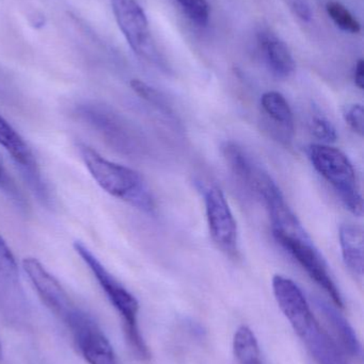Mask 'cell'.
I'll list each match as a JSON object with an SVG mask.
<instances>
[{"label": "cell", "mask_w": 364, "mask_h": 364, "mask_svg": "<svg viewBox=\"0 0 364 364\" xmlns=\"http://www.w3.org/2000/svg\"><path fill=\"white\" fill-rule=\"evenodd\" d=\"M273 291L280 309L318 364H348L341 348L318 324L301 289L290 278L276 275Z\"/></svg>", "instance_id": "1"}, {"label": "cell", "mask_w": 364, "mask_h": 364, "mask_svg": "<svg viewBox=\"0 0 364 364\" xmlns=\"http://www.w3.org/2000/svg\"><path fill=\"white\" fill-rule=\"evenodd\" d=\"M76 149L96 183L115 198L145 213L155 211V199L142 175L132 168L109 161L83 142Z\"/></svg>", "instance_id": "2"}, {"label": "cell", "mask_w": 364, "mask_h": 364, "mask_svg": "<svg viewBox=\"0 0 364 364\" xmlns=\"http://www.w3.org/2000/svg\"><path fill=\"white\" fill-rule=\"evenodd\" d=\"M73 246L93 274L111 305L121 316L126 342L132 354L139 360H149L151 355L138 326L139 303L136 297L103 265L98 257L83 242L75 241Z\"/></svg>", "instance_id": "3"}, {"label": "cell", "mask_w": 364, "mask_h": 364, "mask_svg": "<svg viewBox=\"0 0 364 364\" xmlns=\"http://www.w3.org/2000/svg\"><path fill=\"white\" fill-rule=\"evenodd\" d=\"M73 113L113 151L128 157H137L145 151V141L140 132L110 107L100 102H85L77 105Z\"/></svg>", "instance_id": "4"}, {"label": "cell", "mask_w": 364, "mask_h": 364, "mask_svg": "<svg viewBox=\"0 0 364 364\" xmlns=\"http://www.w3.org/2000/svg\"><path fill=\"white\" fill-rule=\"evenodd\" d=\"M306 154L314 170L331 184L346 209L354 215H363V195L350 158L339 149L318 143L308 145Z\"/></svg>", "instance_id": "5"}, {"label": "cell", "mask_w": 364, "mask_h": 364, "mask_svg": "<svg viewBox=\"0 0 364 364\" xmlns=\"http://www.w3.org/2000/svg\"><path fill=\"white\" fill-rule=\"evenodd\" d=\"M0 146L4 149L27 182L31 192L45 207L55 205V197L40 164L23 136L0 115Z\"/></svg>", "instance_id": "6"}, {"label": "cell", "mask_w": 364, "mask_h": 364, "mask_svg": "<svg viewBox=\"0 0 364 364\" xmlns=\"http://www.w3.org/2000/svg\"><path fill=\"white\" fill-rule=\"evenodd\" d=\"M64 324L79 354L89 364H120L108 338L90 314L77 308Z\"/></svg>", "instance_id": "7"}, {"label": "cell", "mask_w": 364, "mask_h": 364, "mask_svg": "<svg viewBox=\"0 0 364 364\" xmlns=\"http://www.w3.org/2000/svg\"><path fill=\"white\" fill-rule=\"evenodd\" d=\"M274 237L282 248L286 250L306 273L321 287L333 299L337 307L343 308V299L337 284L333 282L328 265L323 258L320 250L314 245L309 235L307 237H290L281 233H273Z\"/></svg>", "instance_id": "8"}, {"label": "cell", "mask_w": 364, "mask_h": 364, "mask_svg": "<svg viewBox=\"0 0 364 364\" xmlns=\"http://www.w3.org/2000/svg\"><path fill=\"white\" fill-rule=\"evenodd\" d=\"M120 30L135 53L158 63L157 51L152 40L149 21L137 0H110Z\"/></svg>", "instance_id": "9"}, {"label": "cell", "mask_w": 364, "mask_h": 364, "mask_svg": "<svg viewBox=\"0 0 364 364\" xmlns=\"http://www.w3.org/2000/svg\"><path fill=\"white\" fill-rule=\"evenodd\" d=\"M207 226L214 243L229 257L239 256V231L222 188L211 186L204 192Z\"/></svg>", "instance_id": "10"}, {"label": "cell", "mask_w": 364, "mask_h": 364, "mask_svg": "<svg viewBox=\"0 0 364 364\" xmlns=\"http://www.w3.org/2000/svg\"><path fill=\"white\" fill-rule=\"evenodd\" d=\"M23 269L41 301L60 321L66 322L77 307L63 287L36 258L24 259Z\"/></svg>", "instance_id": "11"}, {"label": "cell", "mask_w": 364, "mask_h": 364, "mask_svg": "<svg viewBox=\"0 0 364 364\" xmlns=\"http://www.w3.org/2000/svg\"><path fill=\"white\" fill-rule=\"evenodd\" d=\"M222 151L235 176L259 198L275 186L276 182L271 175L237 143L229 141L222 145Z\"/></svg>", "instance_id": "12"}, {"label": "cell", "mask_w": 364, "mask_h": 364, "mask_svg": "<svg viewBox=\"0 0 364 364\" xmlns=\"http://www.w3.org/2000/svg\"><path fill=\"white\" fill-rule=\"evenodd\" d=\"M261 107L271 123V129L279 134V140L284 144L292 142L295 134V119L288 100L279 92L271 91L263 94Z\"/></svg>", "instance_id": "13"}, {"label": "cell", "mask_w": 364, "mask_h": 364, "mask_svg": "<svg viewBox=\"0 0 364 364\" xmlns=\"http://www.w3.org/2000/svg\"><path fill=\"white\" fill-rule=\"evenodd\" d=\"M258 40L271 73L281 79L292 76L296 65L286 43L269 31L260 32Z\"/></svg>", "instance_id": "14"}, {"label": "cell", "mask_w": 364, "mask_h": 364, "mask_svg": "<svg viewBox=\"0 0 364 364\" xmlns=\"http://www.w3.org/2000/svg\"><path fill=\"white\" fill-rule=\"evenodd\" d=\"M340 246L346 267L356 277H363L364 269V237L360 227L343 224L339 229Z\"/></svg>", "instance_id": "15"}, {"label": "cell", "mask_w": 364, "mask_h": 364, "mask_svg": "<svg viewBox=\"0 0 364 364\" xmlns=\"http://www.w3.org/2000/svg\"><path fill=\"white\" fill-rule=\"evenodd\" d=\"M314 303L333 327L336 335L339 338L340 342L345 348L346 352L350 353L353 356H359L361 353L360 342H359L356 333H355L348 320L338 311L337 308L329 305L326 301L321 299V297H316Z\"/></svg>", "instance_id": "16"}, {"label": "cell", "mask_w": 364, "mask_h": 364, "mask_svg": "<svg viewBox=\"0 0 364 364\" xmlns=\"http://www.w3.org/2000/svg\"><path fill=\"white\" fill-rule=\"evenodd\" d=\"M130 87H132V91L137 95L140 96L143 100L157 108L160 112L165 113L168 117H173L172 108H171L169 102H167L166 97L160 91L154 89L153 87L147 85V83L139 80V79H132L130 81Z\"/></svg>", "instance_id": "17"}, {"label": "cell", "mask_w": 364, "mask_h": 364, "mask_svg": "<svg viewBox=\"0 0 364 364\" xmlns=\"http://www.w3.org/2000/svg\"><path fill=\"white\" fill-rule=\"evenodd\" d=\"M327 13L335 21L340 29L350 33H359L361 30L360 23L355 18L354 15L345 6L339 1H329L326 6Z\"/></svg>", "instance_id": "18"}, {"label": "cell", "mask_w": 364, "mask_h": 364, "mask_svg": "<svg viewBox=\"0 0 364 364\" xmlns=\"http://www.w3.org/2000/svg\"><path fill=\"white\" fill-rule=\"evenodd\" d=\"M0 192L4 193L12 201L13 205H16L19 210L24 212L27 211L29 208L27 198L4 168L1 159H0Z\"/></svg>", "instance_id": "19"}, {"label": "cell", "mask_w": 364, "mask_h": 364, "mask_svg": "<svg viewBox=\"0 0 364 364\" xmlns=\"http://www.w3.org/2000/svg\"><path fill=\"white\" fill-rule=\"evenodd\" d=\"M310 132L322 144H331L338 139L337 129L333 124L323 115L314 114L309 123Z\"/></svg>", "instance_id": "20"}, {"label": "cell", "mask_w": 364, "mask_h": 364, "mask_svg": "<svg viewBox=\"0 0 364 364\" xmlns=\"http://www.w3.org/2000/svg\"><path fill=\"white\" fill-rule=\"evenodd\" d=\"M190 21L198 26H207L209 18V6L207 0H177Z\"/></svg>", "instance_id": "21"}, {"label": "cell", "mask_w": 364, "mask_h": 364, "mask_svg": "<svg viewBox=\"0 0 364 364\" xmlns=\"http://www.w3.org/2000/svg\"><path fill=\"white\" fill-rule=\"evenodd\" d=\"M0 276L11 282L19 278V265L12 250L0 235Z\"/></svg>", "instance_id": "22"}, {"label": "cell", "mask_w": 364, "mask_h": 364, "mask_svg": "<svg viewBox=\"0 0 364 364\" xmlns=\"http://www.w3.org/2000/svg\"><path fill=\"white\" fill-rule=\"evenodd\" d=\"M344 119L350 129L363 136L364 134V111L363 107L359 104L350 105L344 111Z\"/></svg>", "instance_id": "23"}, {"label": "cell", "mask_w": 364, "mask_h": 364, "mask_svg": "<svg viewBox=\"0 0 364 364\" xmlns=\"http://www.w3.org/2000/svg\"><path fill=\"white\" fill-rule=\"evenodd\" d=\"M293 9H294L295 13L301 17L303 21H310L312 18V11L308 4L303 2V0H296L293 4Z\"/></svg>", "instance_id": "24"}, {"label": "cell", "mask_w": 364, "mask_h": 364, "mask_svg": "<svg viewBox=\"0 0 364 364\" xmlns=\"http://www.w3.org/2000/svg\"><path fill=\"white\" fill-rule=\"evenodd\" d=\"M355 85L360 90L364 89V62L363 59L358 60L354 70Z\"/></svg>", "instance_id": "25"}, {"label": "cell", "mask_w": 364, "mask_h": 364, "mask_svg": "<svg viewBox=\"0 0 364 364\" xmlns=\"http://www.w3.org/2000/svg\"><path fill=\"white\" fill-rule=\"evenodd\" d=\"M2 358H4V352H2V344L0 341V363H1Z\"/></svg>", "instance_id": "26"}]
</instances>
